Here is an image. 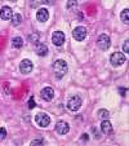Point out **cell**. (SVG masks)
Masks as SVG:
<instances>
[{"label": "cell", "instance_id": "6da1fadb", "mask_svg": "<svg viewBox=\"0 0 129 146\" xmlns=\"http://www.w3.org/2000/svg\"><path fill=\"white\" fill-rule=\"evenodd\" d=\"M53 71H54V76L57 79H62L69 71V66H67L66 61L63 60H57L53 64Z\"/></svg>", "mask_w": 129, "mask_h": 146}, {"label": "cell", "instance_id": "7a4b0ae2", "mask_svg": "<svg viewBox=\"0 0 129 146\" xmlns=\"http://www.w3.org/2000/svg\"><path fill=\"white\" fill-rule=\"evenodd\" d=\"M81 108V97L77 94H72L67 101V109L70 111H77Z\"/></svg>", "mask_w": 129, "mask_h": 146}, {"label": "cell", "instance_id": "3957f363", "mask_svg": "<svg viewBox=\"0 0 129 146\" xmlns=\"http://www.w3.org/2000/svg\"><path fill=\"white\" fill-rule=\"evenodd\" d=\"M35 121L39 127L45 128L50 124V118H49V115H47L45 113H39L35 115Z\"/></svg>", "mask_w": 129, "mask_h": 146}, {"label": "cell", "instance_id": "277c9868", "mask_svg": "<svg viewBox=\"0 0 129 146\" xmlns=\"http://www.w3.org/2000/svg\"><path fill=\"white\" fill-rule=\"evenodd\" d=\"M125 60H126L125 56H124L121 52H115V53H112V54H111V57H110L111 65H112V66H115V67L121 66V65L125 62Z\"/></svg>", "mask_w": 129, "mask_h": 146}, {"label": "cell", "instance_id": "5b68a950", "mask_svg": "<svg viewBox=\"0 0 129 146\" xmlns=\"http://www.w3.org/2000/svg\"><path fill=\"white\" fill-rule=\"evenodd\" d=\"M97 45H98V48L101 50H107L108 48H110V45H111L110 38H108L107 35H105V34L99 35L98 39H97Z\"/></svg>", "mask_w": 129, "mask_h": 146}, {"label": "cell", "instance_id": "8992f818", "mask_svg": "<svg viewBox=\"0 0 129 146\" xmlns=\"http://www.w3.org/2000/svg\"><path fill=\"white\" fill-rule=\"evenodd\" d=\"M34 69V65L30 60H22L21 61V64H19V71L22 72V74H30Z\"/></svg>", "mask_w": 129, "mask_h": 146}, {"label": "cell", "instance_id": "52a82bcc", "mask_svg": "<svg viewBox=\"0 0 129 146\" xmlns=\"http://www.w3.org/2000/svg\"><path fill=\"white\" fill-rule=\"evenodd\" d=\"M52 43L56 47H61L65 43V34L62 31H54L52 35Z\"/></svg>", "mask_w": 129, "mask_h": 146}, {"label": "cell", "instance_id": "ba28073f", "mask_svg": "<svg viewBox=\"0 0 129 146\" xmlns=\"http://www.w3.org/2000/svg\"><path fill=\"white\" fill-rule=\"evenodd\" d=\"M72 35H74L75 40H77V41H83L85 38H87V29L83 27V26H77V27L74 30Z\"/></svg>", "mask_w": 129, "mask_h": 146}, {"label": "cell", "instance_id": "9c48e42d", "mask_svg": "<svg viewBox=\"0 0 129 146\" xmlns=\"http://www.w3.org/2000/svg\"><path fill=\"white\" fill-rule=\"evenodd\" d=\"M40 96L44 101H52L53 97H54V89L52 87H45V88L41 89Z\"/></svg>", "mask_w": 129, "mask_h": 146}, {"label": "cell", "instance_id": "30bf717a", "mask_svg": "<svg viewBox=\"0 0 129 146\" xmlns=\"http://www.w3.org/2000/svg\"><path fill=\"white\" fill-rule=\"evenodd\" d=\"M69 131H70V125L66 123V121L61 120L56 124V132H57L58 135H66Z\"/></svg>", "mask_w": 129, "mask_h": 146}, {"label": "cell", "instance_id": "8fae6325", "mask_svg": "<svg viewBox=\"0 0 129 146\" xmlns=\"http://www.w3.org/2000/svg\"><path fill=\"white\" fill-rule=\"evenodd\" d=\"M36 18H38L39 22H47L48 18H49V12L45 8L39 9L38 13H36Z\"/></svg>", "mask_w": 129, "mask_h": 146}, {"label": "cell", "instance_id": "7c38bea8", "mask_svg": "<svg viewBox=\"0 0 129 146\" xmlns=\"http://www.w3.org/2000/svg\"><path fill=\"white\" fill-rule=\"evenodd\" d=\"M12 16H13L12 8H9V7H3V8H1V11H0V17H1V19H4V21H11Z\"/></svg>", "mask_w": 129, "mask_h": 146}, {"label": "cell", "instance_id": "4fadbf2b", "mask_svg": "<svg viewBox=\"0 0 129 146\" xmlns=\"http://www.w3.org/2000/svg\"><path fill=\"white\" fill-rule=\"evenodd\" d=\"M101 129L105 135H110L112 132V124H111V121H108V119H105L101 123Z\"/></svg>", "mask_w": 129, "mask_h": 146}, {"label": "cell", "instance_id": "5bb4252c", "mask_svg": "<svg viewBox=\"0 0 129 146\" xmlns=\"http://www.w3.org/2000/svg\"><path fill=\"white\" fill-rule=\"evenodd\" d=\"M36 53H38L39 56H41V57L47 56V54H48V48H47V45H44V44H38V45H36Z\"/></svg>", "mask_w": 129, "mask_h": 146}, {"label": "cell", "instance_id": "9a60e30c", "mask_svg": "<svg viewBox=\"0 0 129 146\" xmlns=\"http://www.w3.org/2000/svg\"><path fill=\"white\" fill-rule=\"evenodd\" d=\"M12 45H13V48H16V49H19V48H22V45H23V39L19 38V36H16V38H13V40H12Z\"/></svg>", "mask_w": 129, "mask_h": 146}, {"label": "cell", "instance_id": "2e32d148", "mask_svg": "<svg viewBox=\"0 0 129 146\" xmlns=\"http://www.w3.org/2000/svg\"><path fill=\"white\" fill-rule=\"evenodd\" d=\"M11 21H12V25H13V26H18L19 23L22 22V16H21V14H18V13H16V14H13V16H12Z\"/></svg>", "mask_w": 129, "mask_h": 146}, {"label": "cell", "instance_id": "e0dca14e", "mask_svg": "<svg viewBox=\"0 0 129 146\" xmlns=\"http://www.w3.org/2000/svg\"><path fill=\"white\" fill-rule=\"evenodd\" d=\"M120 18H121V21H123L124 23H126V25H128V23H129V11H128V9H124V11L121 12Z\"/></svg>", "mask_w": 129, "mask_h": 146}, {"label": "cell", "instance_id": "ac0fdd59", "mask_svg": "<svg viewBox=\"0 0 129 146\" xmlns=\"http://www.w3.org/2000/svg\"><path fill=\"white\" fill-rule=\"evenodd\" d=\"M98 115L101 116L102 119H108L110 118V113H108L107 110H105V109H101V110L98 111Z\"/></svg>", "mask_w": 129, "mask_h": 146}, {"label": "cell", "instance_id": "d6986e66", "mask_svg": "<svg viewBox=\"0 0 129 146\" xmlns=\"http://www.w3.org/2000/svg\"><path fill=\"white\" fill-rule=\"evenodd\" d=\"M66 7L67 8H75V7H77V1L76 0H69V1H67V4H66Z\"/></svg>", "mask_w": 129, "mask_h": 146}, {"label": "cell", "instance_id": "ffe728a7", "mask_svg": "<svg viewBox=\"0 0 129 146\" xmlns=\"http://www.w3.org/2000/svg\"><path fill=\"white\" fill-rule=\"evenodd\" d=\"M35 108V101H34V97L31 96L30 100H28V109H34Z\"/></svg>", "mask_w": 129, "mask_h": 146}, {"label": "cell", "instance_id": "44dd1931", "mask_svg": "<svg viewBox=\"0 0 129 146\" xmlns=\"http://www.w3.org/2000/svg\"><path fill=\"white\" fill-rule=\"evenodd\" d=\"M7 136V131L5 128H0V140H4Z\"/></svg>", "mask_w": 129, "mask_h": 146}, {"label": "cell", "instance_id": "7402d4cb", "mask_svg": "<svg viewBox=\"0 0 129 146\" xmlns=\"http://www.w3.org/2000/svg\"><path fill=\"white\" fill-rule=\"evenodd\" d=\"M124 53H129V44H128V40L124 43Z\"/></svg>", "mask_w": 129, "mask_h": 146}, {"label": "cell", "instance_id": "603a6c76", "mask_svg": "<svg viewBox=\"0 0 129 146\" xmlns=\"http://www.w3.org/2000/svg\"><path fill=\"white\" fill-rule=\"evenodd\" d=\"M41 143H43V141L41 140H35V141L31 142V145H41Z\"/></svg>", "mask_w": 129, "mask_h": 146}, {"label": "cell", "instance_id": "cb8c5ba5", "mask_svg": "<svg viewBox=\"0 0 129 146\" xmlns=\"http://www.w3.org/2000/svg\"><path fill=\"white\" fill-rule=\"evenodd\" d=\"M83 140H85V141L88 140V135H87V133H85V135H83Z\"/></svg>", "mask_w": 129, "mask_h": 146}, {"label": "cell", "instance_id": "d4e9b609", "mask_svg": "<svg viewBox=\"0 0 129 146\" xmlns=\"http://www.w3.org/2000/svg\"><path fill=\"white\" fill-rule=\"evenodd\" d=\"M8 1H12V3H16L17 0H8Z\"/></svg>", "mask_w": 129, "mask_h": 146}]
</instances>
